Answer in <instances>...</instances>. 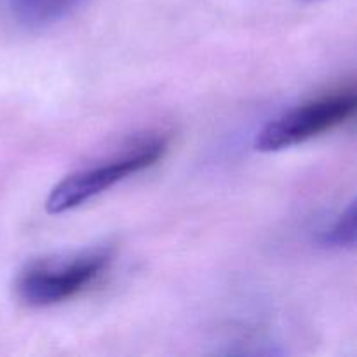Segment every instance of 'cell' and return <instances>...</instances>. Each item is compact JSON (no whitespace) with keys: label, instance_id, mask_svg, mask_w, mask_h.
Returning <instances> with one entry per match:
<instances>
[{"label":"cell","instance_id":"6da1fadb","mask_svg":"<svg viewBox=\"0 0 357 357\" xmlns=\"http://www.w3.org/2000/svg\"><path fill=\"white\" fill-rule=\"evenodd\" d=\"M112 260L114 253L108 248L38 258L21 268L14 282V291L28 307L59 305L96 284Z\"/></svg>","mask_w":357,"mask_h":357},{"label":"cell","instance_id":"7a4b0ae2","mask_svg":"<svg viewBox=\"0 0 357 357\" xmlns=\"http://www.w3.org/2000/svg\"><path fill=\"white\" fill-rule=\"evenodd\" d=\"M167 146L166 136H152L128 146L122 153L68 174L49 192L45 211L49 215H61L86 204L126 178L159 162Z\"/></svg>","mask_w":357,"mask_h":357},{"label":"cell","instance_id":"3957f363","mask_svg":"<svg viewBox=\"0 0 357 357\" xmlns=\"http://www.w3.org/2000/svg\"><path fill=\"white\" fill-rule=\"evenodd\" d=\"M357 89L354 84L337 87L305 101L258 131L255 149L258 152H281L317 138L347 122L356 114Z\"/></svg>","mask_w":357,"mask_h":357},{"label":"cell","instance_id":"277c9868","mask_svg":"<svg viewBox=\"0 0 357 357\" xmlns=\"http://www.w3.org/2000/svg\"><path fill=\"white\" fill-rule=\"evenodd\" d=\"M84 0H10L14 17L23 26L42 28L56 23Z\"/></svg>","mask_w":357,"mask_h":357},{"label":"cell","instance_id":"5b68a950","mask_svg":"<svg viewBox=\"0 0 357 357\" xmlns=\"http://www.w3.org/2000/svg\"><path fill=\"white\" fill-rule=\"evenodd\" d=\"M321 243L331 248H354L356 244V202L337 216L333 223L323 230Z\"/></svg>","mask_w":357,"mask_h":357},{"label":"cell","instance_id":"8992f818","mask_svg":"<svg viewBox=\"0 0 357 357\" xmlns=\"http://www.w3.org/2000/svg\"><path fill=\"white\" fill-rule=\"evenodd\" d=\"M300 2H316V0H300Z\"/></svg>","mask_w":357,"mask_h":357}]
</instances>
